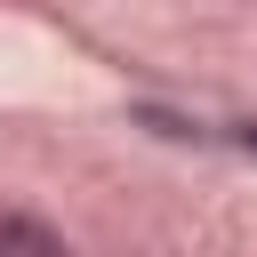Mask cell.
<instances>
[{
    "label": "cell",
    "mask_w": 257,
    "mask_h": 257,
    "mask_svg": "<svg viewBox=\"0 0 257 257\" xmlns=\"http://www.w3.org/2000/svg\"><path fill=\"white\" fill-rule=\"evenodd\" d=\"M249 145H257V128H249Z\"/></svg>",
    "instance_id": "7a4b0ae2"
},
{
    "label": "cell",
    "mask_w": 257,
    "mask_h": 257,
    "mask_svg": "<svg viewBox=\"0 0 257 257\" xmlns=\"http://www.w3.org/2000/svg\"><path fill=\"white\" fill-rule=\"evenodd\" d=\"M0 257H72L40 217H16V209H0Z\"/></svg>",
    "instance_id": "6da1fadb"
}]
</instances>
